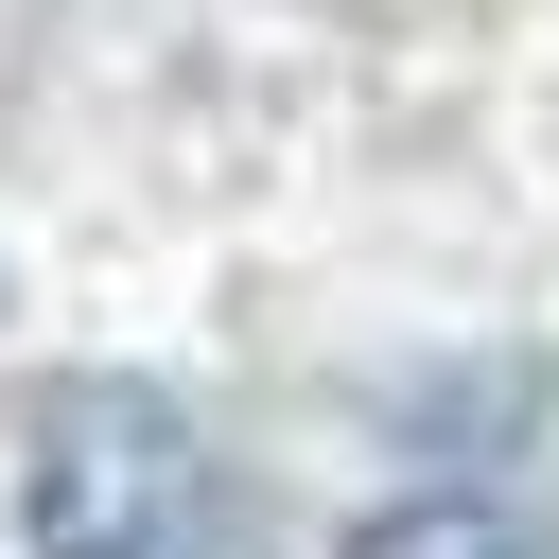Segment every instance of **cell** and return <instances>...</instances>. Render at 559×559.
Instances as JSON below:
<instances>
[{
    "label": "cell",
    "mask_w": 559,
    "mask_h": 559,
    "mask_svg": "<svg viewBox=\"0 0 559 559\" xmlns=\"http://www.w3.org/2000/svg\"><path fill=\"white\" fill-rule=\"evenodd\" d=\"M35 559H227V472L157 384H70L35 419Z\"/></svg>",
    "instance_id": "6da1fadb"
},
{
    "label": "cell",
    "mask_w": 559,
    "mask_h": 559,
    "mask_svg": "<svg viewBox=\"0 0 559 559\" xmlns=\"http://www.w3.org/2000/svg\"><path fill=\"white\" fill-rule=\"evenodd\" d=\"M349 559H559L524 507H489V489H419V507H384Z\"/></svg>",
    "instance_id": "7a4b0ae2"
}]
</instances>
